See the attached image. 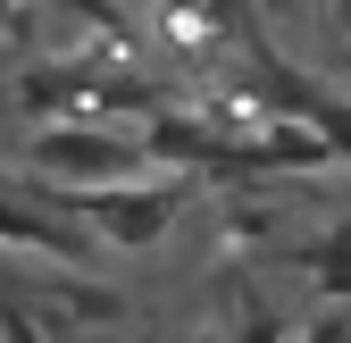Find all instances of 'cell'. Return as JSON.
I'll return each instance as SVG.
<instances>
[{"mask_svg": "<svg viewBox=\"0 0 351 343\" xmlns=\"http://www.w3.org/2000/svg\"><path fill=\"white\" fill-rule=\"evenodd\" d=\"M34 185V176H25ZM67 218L84 226V235H101V251H159L176 226H184V209H193V193L201 185H184V176H134V185H42Z\"/></svg>", "mask_w": 351, "mask_h": 343, "instance_id": "obj_1", "label": "cell"}, {"mask_svg": "<svg viewBox=\"0 0 351 343\" xmlns=\"http://www.w3.org/2000/svg\"><path fill=\"white\" fill-rule=\"evenodd\" d=\"M17 159L34 167V185H134L151 176V159L134 134L117 126H84V117H59V126H34L17 143Z\"/></svg>", "mask_w": 351, "mask_h": 343, "instance_id": "obj_2", "label": "cell"}, {"mask_svg": "<svg viewBox=\"0 0 351 343\" xmlns=\"http://www.w3.org/2000/svg\"><path fill=\"white\" fill-rule=\"evenodd\" d=\"M0 260H34V268H93L109 251L84 235L67 209L42 193V185H0Z\"/></svg>", "mask_w": 351, "mask_h": 343, "instance_id": "obj_3", "label": "cell"}, {"mask_svg": "<svg viewBox=\"0 0 351 343\" xmlns=\"http://www.w3.org/2000/svg\"><path fill=\"white\" fill-rule=\"evenodd\" d=\"M0 343H51V327H42L34 310H17L9 293H0Z\"/></svg>", "mask_w": 351, "mask_h": 343, "instance_id": "obj_4", "label": "cell"}]
</instances>
